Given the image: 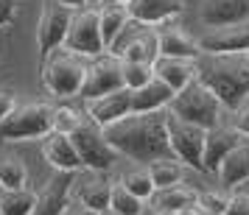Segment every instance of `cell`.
Masks as SVG:
<instances>
[{"label":"cell","instance_id":"obj_1","mask_svg":"<svg viewBox=\"0 0 249 215\" xmlns=\"http://www.w3.org/2000/svg\"><path fill=\"white\" fill-rule=\"evenodd\" d=\"M107 140L121 157L151 165L157 159H177L168 137V109L160 112H132L129 117L104 129Z\"/></svg>","mask_w":249,"mask_h":215},{"label":"cell","instance_id":"obj_2","mask_svg":"<svg viewBox=\"0 0 249 215\" xmlns=\"http://www.w3.org/2000/svg\"><path fill=\"white\" fill-rule=\"evenodd\" d=\"M196 79L235 112L249 98V56H204L196 62Z\"/></svg>","mask_w":249,"mask_h":215},{"label":"cell","instance_id":"obj_3","mask_svg":"<svg viewBox=\"0 0 249 215\" xmlns=\"http://www.w3.org/2000/svg\"><path fill=\"white\" fill-rule=\"evenodd\" d=\"M87 67H90V59L62 45L42 56V84L53 98H76L81 95Z\"/></svg>","mask_w":249,"mask_h":215},{"label":"cell","instance_id":"obj_4","mask_svg":"<svg viewBox=\"0 0 249 215\" xmlns=\"http://www.w3.org/2000/svg\"><path fill=\"white\" fill-rule=\"evenodd\" d=\"M168 112L174 117H179L185 123L202 126V129H213V126L224 123V103L215 98L213 92L204 87L202 81L196 79L193 84H188L182 92L174 95Z\"/></svg>","mask_w":249,"mask_h":215},{"label":"cell","instance_id":"obj_5","mask_svg":"<svg viewBox=\"0 0 249 215\" xmlns=\"http://www.w3.org/2000/svg\"><path fill=\"white\" fill-rule=\"evenodd\" d=\"M53 132V106L42 101L17 103L12 115L0 123V143L42 140Z\"/></svg>","mask_w":249,"mask_h":215},{"label":"cell","instance_id":"obj_6","mask_svg":"<svg viewBox=\"0 0 249 215\" xmlns=\"http://www.w3.org/2000/svg\"><path fill=\"white\" fill-rule=\"evenodd\" d=\"M73 143H76V151H79L84 168L90 170H112L115 162L121 159V154L112 148V143L107 140L101 126H95L90 117H84L81 126L73 132Z\"/></svg>","mask_w":249,"mask_h":215},{"label":"cell","instance_id":"obj_7","mask_svg":"<svg viewBox=\"0 0 249 215\" xmlns=\"http://www.w3.org/2000/svg\"><path fill=\"white\" fill-rule=\"evenodd\" d=\"M65 48L87 59H95L101 53H107L101 25H98V9L84 6L79 12H73V23H70L68 36H65Z\"/></svg>","mask_w":249,"mask_h":215},{"label":"cell","instance_id":"obj_8","mask_svg":"<svg viewBox=\"0 0 249 215\" xmlns=\"http://www.w3.org/2000/svg\"><path fill=\"white\" fill-rule=\"evenodd\" d=\"M204 134L207 129L202 126H193V123H185L179 117H174L168 112V137H171V148L185 168H193V170H204Z\"/></svg>","mask_w":249,"mask_h":215},{"label":"cell","instance_id":"obj_9","mask_svg":"<svg viewBox=\"0 0 249 215\" xmlns=\"http://www.w3.org/2000/svg\"><path fill=\"white\" fill-rule=\"evenodd\" d=\"M115 90H124V62L112 53H101V56L90 59L79 98L92 101V98H101V95Z\"/></svg>","mask_w":249,"mask_h":215},{"label":"cell","instance_id":"obj_10","mask_svg":"<svg viewBox=\"0 0 249 215\" xmlns=\"http://www.w3.org/2000/svg\"><path fill=\"white\" fill-rule=\"evenodd\" d=\"M70 23H73V9L62 6L59 0H45L39 12V23H36V48L42 56L65 45Z\"/></svg>","mask_w":249,"mask_h":215},{"label":"cell","instance_id":"obj_11","mask_svg":"<svg viewBox=\"0 0 249 215\" xmlns=\"http://www.w3.org/2000/svg\"><path fill=\"white\" fill-rule=\"evenodd\" d=\"M204 56H249V20L224 28H210L199 36Z\"/></svg>","mask_w":249,"mask_h":215},{"label":"cell","instance_id":"obj_12","mask_svg":"<svg viewBox=\"0 0 249 215\" xmlns=\"http://www.w3.org/2000/svg\"><path fill=\"white\" fill-rule=\"evenodd\" d=\"M112 187H115V179L109 176V170L81 168L79 173H76L73 198H79L81 204H87V207H92L95 213H101V210H107V207H109Z\"/></svg>","mask_w":249,"mask_h":215},{"label":"cell","instance_id":"obj_13","mask_svg":"<svg viewBox=\"0 0 249 215\" xmlns=\"http://www.w3.org/2000/svg\"><path fill=\"white\" fill-rule=\"evenodd\" d=\"M87 109H84V117H90L95 126L101 129H109L112 123L124 120L132 115V90H115L107 92L101 98H92V101H84Z\"/></svg>","mask_w":249,"mask_h":215},{"label":"cell","instance_id":"obj_14","mask_svg":"<svg viewBox=\"0 0 249 215\" xmlns=\"http://www.w3.org/2000/svg\"><path fill=\"white\" fill-rule=\"evenodd\" d=\"M157 31V45H160V56H171V59H191L199 62L202 59V48L199 39L193 34H188L182 25H177L174 20L162 25H154Z\"/></svg>","mask_w":249,"mask_h":215},{"label":"cell","instance_id":"obj_15","mask_svg":"<svg viewBox=\"0 0 249 215\" xmlns=\"http://www.w3.org/2000/svg\"><path fill=\"white\" fill-rule=\"evenodd\" d=\"M199 23L204 28H224L249 20V0H202L199 3Z\"/></svg>","mask_w":249,"mask_h":215},{"label":"cell","instance_id":"obj_16","mask_svg":"<svg viewBox=\"0 0 249 215\" xmlns=\"http://www.w3.org/2000/svg\"><path fill=\"white\" fill-rule=\"evenodd\" d=\"M73 184H76V173H65L56 170L48 184L36 196V210L34 215H62V210L68 207V201L73 198Z\"/></svg>","mask_w":249,"mask_h":215},{"label":"cell","instance_id":"obj_17","mask_svg":"<svg viewBox=\"0 0 249 215\" xmlns=\"http://www.w3.org/2000/svg\"><path fill=\"white\" fill-rule=\"evenodd\" d=\"M241 143H244V137L232 123H218L213 129H207V134H204V170L215 173L221 159Z\"/></svg>","mask_w":249,"mask_h":215},{"label":"cell","instance_id":"obj_18","mask_svg":"<svg viewBox=\"0 0 249 215\" xmlns=\"http://www.w3.org/2000/svg\"><path fill=\"white\" fill-rule=\"evenodd\" d=\"M42 157L48 159V165L53 170H65V173H79L84 168L79 151H76V143L70 134H59V132H51L48 137H42Z\"/></svg>","mask_w":249,"mask_h":215},{"label":"cell","instance_id":"obj_19","mask_svg":"<svg viewBox=\"0 0 249 215\" xmlns=\"http://www.w3.org/2000/svg\"><path fill=\"white\" fill-rule=\"evenodd\" d=\"M129 17L140 25H162L185 12V0H129Z\"/></svg>","mask_w":249,"mask_h":215},{"label":"cell","instance_id":"obj_20","mask_svg":"<svg viewBox=\"0 0 249 215\" xmlns=\"http://www.w3.org/2000/svg\"><path fill=\"white\" fill-rule=\"evenodd\" d=\"M154 76L160 81H165L174 92H182L188 84L196 81V62H191V59L157 56V62H154Z\"/></svg>","mask_w":249,"mask_h":215},{"label":"cell","instance_id":"obj_21","mask_svg":"<svg viewBox=\"0 0 249 215\" xmlns=\"http://www.w3.org/2000/svg\"><path fill=\"white\" fill-rule=\"evenodd\" d=\"M215 176H218V182H221L224 190H235L238 184L249 182V143H241V146L232 148V151L221 159Z\"/></svg>","mask_w":249,"mask_h":215},{"label":"cell","instance_id":"obj_22","mask_svg":"<svg viewBox=\"0 0 249 215\" xmlns=\"http://www.w3.org/2000/svg\"><path fill=\"white\" fill-rule=\"evenodd\" d=\"M174 95L177 92L171 90L165 81H160L154 76L140 90H132V112H160V109H168Z\"/></svg>","mask_w":249,"mask_h":215},{"label":"cell","instance_id":"obj_23","mask_svg":"<svg viewBox=\"0 0 249 215\" xmlns=\"http://www.w3.org/2000/svg\"><path fill=\"white\" fill-rule=\"evenodd\" d=\"M160 56V45H157V31L151 25H140L129 45L124 48L121 53V62H143V65H154Z\"/></svg>","mask_w":249,"mask_h":215},{"label":"cell","instance_id":"obj_24","mask_svg":"<svg viewBox=\"0 0 249 215\" xmlns=\"http://www.w3.org/2000/svg\"><path fill=\"white\" fill-rule=\"evenodd\" d=\"M132 17H129V9H126L124 3H109V6H101L98 9V25H101V36H104V45L109 50L118 34L126 28Z\"/></svg>","mask_w":249,"mask_h":215},{"label":"cell","instance_id":"obj_25","mask_svg":"<svg viewBox=\"0 0 249 215\" xmlns=\"http://www.w3.org/2000/svg\"><path fill=\"white\" fill-rule=\"evenodd\" d=\"M151 201H154L157 210H171V213H177L182 207H193V204L199 201V190H193L188 184H174V187L157 190Z\"/></svg>","mask_w":249,"mask_h":215},{"label":"cell","instance_id":"obj_26","mask_svg":"<svg viewBox=\"0 0 249 215\" xmlns=\"http://www.w3.org/2000/svg\"><path fill=\"white\" fill-rule=\"evenodd\" d=\"M36 196H39V193L31 190V187L3 190V193H0V213H3V215H34Z\"/></svg>","mask_w":249,"mask_h":215},{"label":"cell","instance_id":"obj_27","mask_svg":"<svg viewBox=\"0 0 249 215\" xmlns=\"http://www.w3.org/2000/svg\"><path fill=\"white\" fill-rule=\"evenodd\" d=\"M28 187V168L20 157L3 154L0 157V190H20Z\"/></svg>","mask_w":249,"mask_h":215},{"label":"cell","instance_id":"obj_28","mask_svg":"<svg viewBox=\"0 0 249 215\" xmlns=\"http://www.w3.org/2000/svg\"><path fill=\"white\" fill-rule=\"evenodd\" d=\"M146 168H148V173H151L157 190L182 184V176H185V165H182L179 159H157V162H151Z\"/></svg>","mask_w":249,"mask_h":215},{"label":"cell","instance_id":"obj_29","mask_svg":"<svg viewBox=\"0 0 249 215\" xmlns=\"http://www.w3.org/2000/svg\"><path fill=\"white\" fill-rule=\"evenodd\" d=\"M118 182H121L129 193H135L137 198H143V201H151V198H154V193H157V187H154V179H151L148 168H132V170H126Z\"/></svg>","mask_w":249,"mask_h":215},{"label":"cell","instance_id":"obj_30","mask_svg":"<svg viewBox=\"0 0 249 215\" xmlns=\"http://www.w3.org/2000/svg\"><path fill=\"white\" fill-rule=\"evenodd\" d=\"M143 204H146L143 198H137L135 193H129L121 182H115L109 207H115L121 215H143Z\"/></svg>","mask_w":249,"mask_h":215},{"label":"cell","instance_id":"obj_31","mask_svg":"<svg viewBox=\"0 0 249 215\" xmlns=\"http://www.w3.org/2000/svg\"><path fill=\"white\" fill-rule=\"evenodd\" d=\"M154 79V65L143 62H124V87L126 90H140L143 84Z\"/></svg>","mask_w":249,"mask_h":215},{"label":"cell","instance_id":"obj_32","mask_svg":"<svg viewBox=\"0 0 249 215\" xmlns=\"http://www.w3.org/2000/svg\"><path fill=\"white\" fill-rule=\"evenodd\" d=\"M81 120L84 117L73 106H53V132H59V134H73L81 126Z\"/></svg>","mask_w":249,"mask_h":215},{"label":"cell","instance_id":"obj_33","mask_svg":"<svg viewBox=\"0 0 249 215\" xmlns=\"http://www.w3.org/2000/svg\"><path fill=\"white\" fill-rule=\"evenodd\" d=\"M196 204L204 210V215H224L227 204H230V196L221 190H202Z\"/></svg>","mask_w":249,"mask_h":215},{"label":"cell","instance_id":"obj_34","mask_svg":"<svg viewBox=\"0 0 249 215\" xmlns=\"http://www.w3.org/2000/svg\"><path fill=\"white\" fill-rule=\"evenodd\" d=\"M230 115H232V117H230V123L241 132V137H247V140H249V98L238 106L235 112H230Z\"/></svg>","mask_w":249,"mask_h":215},{"label":"cell","instance_id":"obj_35","mask_svg":"<svg viewBox=\"0 0 249 215\" xmlns=\"http://www.w3.org/2000/svg\"><path fill=\"white\" fill-rule=\"evenodd\" d=\"M224 215H249V193L230 196V204H227Z\"/></svg>","mask_w":249,"mask_h":215},{"label":"cell","instance_id":"obj_36","mask_svg":"<svg viewBox=\"0 0 249 215\" xmlns=\"http://www.w3.org/2000/svg\"><path fill=\"white\" fill-rule=\"evenodd\" d=\"M17 106V98H14V92L9 90H0V123L12 115V109Z\"/></svg>","mask_w":249,"mask_h":215},{"label":"cell","instance_id":"obj_37","mask_svg":"<svg viewBox=\"0 0 249 215\" xmlns=\"http://www.w3.org/2000/svg\"><path fill=\"white\" fill-rule=\"evenodd\" d=\"M62 215H98L92 207H87V204H81L79 198H70L68 207L62 210Z\"/></svg>","mask_w":249,"mask_h":215},{"label":"cell","instance_id":"obj_38","mask_svg":"<svg viewBox=\"0 0 249 215\" xmlns=\"http://www.w3.org/2000/svg\"><path fill=\"white\" fill-rule=\"evenodd\" d=\"M14 23V0H0V28Z\"/></svg>","mask_w":249,"mask_h":215},{"label":"cell","instance_id":"obj_39","mask_svg":"<svg viewBox=\"0 0 249 215\" xmlns=\"http://www.w3.org/2000/svg\"><path fill=\"white\" fill-rule=\"evenodd\" d=\"M177 215H204V210L199 207V204H193V207H182V210H177Z\"/></svg>","mask_w":249,"mask_h":215},{"label":"cell","instance_id":"obj_40","mask_svg":"<svg viewBox=\"0 0 249 215\" xmlns=\"http://www.w3.org/2000/svg\"><path fill=\"white\" fill-rule=\"evenodd\" d=\"M62 6H68V9H73V12H79V9H84L87 6V0H59Z\"/></svg>","mask_w":249,"mask_h":215},{"label":"cell","instance_id":"obj_41","mask_svg":"<svg viewBox=\"0 0 249 215\" xmlns=\"http://www.w3.org/2000/svg\"><path fill=\"white\" fill-rule=\"evenodd\" d=\"M98 215H121V213H118L115 207H107V210H101V213H98Z\"/></svg>","mask_w":249,"mask_h":215},{"label":"cell","instance_id":"obj_42","mask_svg":"<svg viewBox=\"0 0 249 215\" xmlns=\"http://www.w3.org/2000/svg\"><path fill=\"white\" fill-rule=\"evenodd\" d=\"M98 3H101V6H109V3H124V6H126L129 0H98Z\"/></svg>","mask_w":249,"mask_h":215},{"label":"cell","instance_id":"obj_43","mask_svg":"<svg viewBox=\"0 0 249 215\" xmlns=\"http://www.w3.org/2000/svg\"><path fill=\"white\" fill-rule=\"evenodd\" d=\"M154 215H177V213H171V210H157Z\"/></svg>","mask_w":249,"mask_h":215},{"label":"cell","instance_id":"obj_44","mask_svg":"<svg viewBox=\"0 0 249 215\" xmlns=\"http://www.w3.org/2000/svg\"><path fill=\"white\" fill-rule=\"evenodd\" d=\"M0 215H3V213H0Z\"/></svg>","mask_w":249,"mask_h":215}]
</instances>
